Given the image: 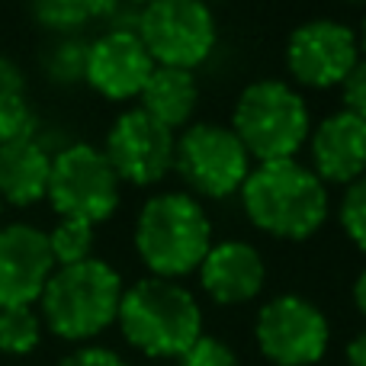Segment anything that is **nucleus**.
<instances>
[{
    "instance_id": "nucleus-32",
    "label": "nucleus",
    "mask_w": 366,
    "mask_h": 366,
    "mask_svg": "<svg viewBox=\"0 0 366 366\" xmlns=\"http://www.w3.org/2000/svg\"><path fill=\"white\" fill-rule=\"evenodd\" d=\"M0 212H4V202H0Z\"/></svg>"
},
{
    "instance_id": "nucleus-6",
    "label": "nucleus",
    "mask_w": 366,
    "mask_h": 366,
    "mask_svg": "<svg viewBox=\"0 0 366 366\" xmlns=\"http://www.w3.org/2000/svg\"><path fill=\"white\" fill-rule=\"evenodd\" d=\"M45 199L61 219L97 225L107 222L119 206V177L109 167L103 148L74 142L51 158Z\"/></svg>"
},
{
    "instance_id": "nucleus-29",
    "label": "nucleus",
    "mask_w": 366,
    "mask_h": 366,
    "mask_svg": "<svg viewBox=\"0 0 366 366\" xmlns=\"http://www.w3.org/2000/svg\"><path fill=\"white\" fill-rule=\"evenodd\" d=\"M357 42H360V55L366 58V16H363V26H360V36H357Z\"/></svg>"
},
{
    "instance_id": "nucleus-9",
    "label": "nucleus",
    "mask_w": 366,
    "mask_h": 366,
    "mask_svg": "<svg viewBox=\"0 0 366 366\" xmlns=\"http://www.w3.org/2000/svg\"><path fill=\"white\" fill-rule=\"evenodd\" d=\"M260 354L277 366H312L328 354L331 325L315 302L296 292L273 296L254 322Z\"/></svg>"
},
{
    "instance_id": "nucleus-4",
    "label": "nucleus",
    "mask_w": 366,
    "mask_h": 366,
    "mask_svg": "<svg viewBox=\"0 0 366 366\" xmlns=\"http://www.w3.org/2000/svg\"><path fill=\"white\" fill-rule=\"evenodd\" d=\"M212 247V225L193 193H158L135 219V251L152 277L180 280L199 270Z\"/></svg>"
},
{
    "instance_id": "nucleus-3",
    "label": "nucleus",
    "mask_w": 366,
    "mask_h": 366,
    "mask_svg": "<svg viewBox=\"0 0 366 366\" xmlns=\"http://www.w3.org/2000/svg\"><path fill=\"white\" fill-rule=\"evenodd\" d=\"M122 290V277L100 257L55 267L39 296V318L64 341H90L116 322Z\"/></svg>"
},
{
    "instance_id": "nucleus-20",
    "label": "nucleus",
    "mask_w": 366,
    "mask_h": 366,
    "mask_svg": "<svg viewBox=\"0 0 366 366\" xmlns=\"http://www.w3.org/2000/svg\"><path fill=\"white\" fill-rule=\"evenodd\" d=\"M42 341V318L32 305L0 309V350L10 357H26Z\"/></svg>"
},
{
    "instance_id": "nucleus-11",
    "label": "nucleus",
    "mask_w": 366,
    "mask_h": 366,
    "mask_svg": "<svg viewBox=\"0 0 366 366\" xmlns=\"http://www.w3.org/2000/svg\"><path fill=\"white\" fill-rule=\"evenodd\" d=\"M360 42L347 23L337 19H305L286 39V68L305 87H341V81L360 61Z\"/></svg>"
},
{
    "instance_id": "nucleus-27",
    "label": "nucleus",
    "mask_w": 366,
    "mask_h": 366,
    "mask_svg": "<svg viewBox=\"0 0 366 366\" xmlns=\"http://www.w3.org/2000/svg\"><path fill=\"white\" fill-rule=\"evenodd\" d=\"M347 366H366V331L350 341V347H347Z\"/></svg>"
},
{
    "instance_id": "nucleus-30",
    "label": "nucleus",
    "mask_w": 366,
    "mask_h": 366,
    "mask_svg": "<svg viewBox=\"0 0 366 366\" xmlns=\"http://www.w3.org/2000/svg\"><path fill=\"white\" fill-rule=\"evenodd\" d=\"M344 4H350V6H366V0H344Z\"/></svg>"
},
{
    "instance_id": "nucleus-24",
    "label": "nucleus",
    "mask_w": 366,
    "mask_h": 366,
    "mask_svg": "<svg viewBox=\"0 0 366 366\" xmlns=\"http://www.w3.org/2000/svg\"><path fill=\"white\" fill-rule=\"evenodd\" d=\"M177 366H238V354L219 337L199 335L193 347L177 360Z\"/></svg>"
},
{
    "instance_id": "nucleus-5",
    "label": "nucleus",
    "mask_w": 366,
    "mask_h": 366,
    "mask_svg": "<svg viewBox=\"0 0 366 366\" xmlns=\"http://www.w3.org/2000/svg\"><path fill=\"white\" fill-rule=\"evenodd\" d=\"M228 129L238 135L244 152L257 158V164L296 158V152L309 142L312 132L309 103L286 81L264 77V81L247 84L238 94Z\"/></svg>"
},
{
    "instance_id": "nucleus-16",
    "label": "nucleus",
    "mask_w": 366,
    "mask_h": 366,
    "mask_svg": "<svg viewBox=\"0 0 366 366\" xmlns=\"http://www.w3.org/2000/svg\"><path fill=\"white\" fill-rule=\"evenodd\" d=\"M51 174V154L32 135L0 145V202L32 206L45 199Z\"/></svg>"
},
{
    "instance_id": "nucleus-25",
    "label": "nucleus",
    "mask_w": 366,
    "mask_h": 366,
    "mask_svg": "<svg viewBox=\"0 0 366 366\" xmlns=\"http://www.w3.org/2000/svg\"><path fill=\"white\" fill-rule=\"evenodd\" d=\"M341 109L366 122V58H360L341 81Z\"/></svg>"
},
{
    "instance_id": "nucleus-14",
    "label": "nucleus",
    "mask_w": 366,
    "mask_h": 366,
    "mask_svg": "<svg viewBox=\"0 0 366 366\" xmlns=\"http://www.w3.org/2000/svg\"><path fill=\"white\" fill-rule=\"evenodd\" d=\"M309 154L322 183H357L366 177V122L344 109L325 116L309 132Z\"/></svg>"
},
{
    "instance_id": "nucleus-2",
    "label": "nucleus",
    "mask_w": 366,
    "mask_h": 366,
    "mask_svg": "<svg viewBox=\"0 0 366 366\" xmlns=\"http://www.w3.org/2000/svg\"><path fill=\"white\" fill-rule=\"evenodd\" d=\"M116 322L122 337L152 360H180L202 335V312L193 292L161 277H145L122 290Z\"/></svg>"
},
{
    "instance_id": "nucleus-17",
    "label": "nucleus",
    "mask_w": 366,
    "mask_h": 366,
    "mask_svg": "<svg viewBox=\"0 0 366 366\" xmlns=\"http://www.w3.org/2000/svg\"><path fill=\"white\" fill-rule=\"evenodd\" d=\"M139 100H142L139 109H145L152 119H158L161 126H167L174 132V129H187L189 116H193L196 103H199V84H196L193 71L154 64Z\"/></svg>"
},
{
    "instance_id": "nucleus-19",
    "label": "nucleus",
    "mask_w": 366,
    "mask_h": 366,
    "mask_svg": "<svg viewBox=\"0 0 366 366\" xmlns=\"http://www.w3.org/2000/svg\"><path fill=\"white\" fill-rule=\"evenodd\" d=\"M32 135V109L26 97V77L16 61L0 55V145Z\"/></svg>"
},
{
    "instance_id": "nucleus-7",
    "label": "nucleus",
    "mask_w": 366,
    "mask_h": 366,
    "mask_svg": "<svg viewBox=\"0 0 366 366\" xmlns=\"http://www.w3.org/2000/svg\"><path fill=\"white\" fill-rule=\"evenodd\" d=\"M139 39L154 64L193 71L212 55L219 26L206 0H152L142 6Z\"/></svg>"
},
{
    "instance_id": "nucleus-1",
    "label": "nucleus",
    "mask_w": 366,
    "mask_h": 366,
    "mask_svg": "<svg viewBox=\"0 0 366 366\" xmlns=\"http://www.w3.org/2000/svg\"><path fill=\"white\" fill-rule=\"evenodd\" d=\"M238 193L251 225L280 241L312 238L328 219V189L296 158L260 161Z\"/></svg>"
},
{
    "instance_id": "nucleus-13",
    "label": "nucleus",
    "mask_w": 366,
    "mask_h": 366,
    "mask_svg": "<svg viewBox=\"0 0 366 366\" xmlns=\"http://www.w3.org/2000/svg\"><path fill=\"white\" fill-rule=\"evenodd\" d=\"M152 71L154 61L135 32H103L87 45L84 81L113 103L139 97Z\"/></svg>"
},
{
    "instance_id": "nucleus-23",
    "label": "nucleus",
    "mask_w": 366,
    "mask_h": 366,
    "mask_svg": "<svg viewBox=\"0 0 366 366\" xmlns=\"http://www.w3.org/2000/svg\"><path fill=\"white\" fill-rule=\"evenodd\" d=\"M341 225L347 238L366 254V177L350 183L341 199Z\"/></svg>"
},
{
    "instance_id": "nucleus-28",
    "label": "nucleus",
    "mask_w": 366,
    "mask_h": 366,
    "mask_svg": "<svg viewBox=\"0 0 366 366\" xmlns=\"http://www.w3.org/2000/svg\"><path fill=\"white\" fill-rule=\"evenodd\" d=\"M354 305H357V312L366 318V270L357 277V283H354Z\"/></svg>"
},
{
    "instance_id": "nucleus-10",
    "label": "nucleus",
    "mask_w": 366,
    "mask_h": 366,
    "mask_svg": "<svg viewBox=\"0 0 366 366\" xmlns=\"http://www.w3.org/2000/svg\"><path fill=\"white\" fill-rule=\"evenodd\" d=\"M174 145L177 135L135 107L116 116L103 142V154L119 183L126 180L132 187H152L164 180L167 171H174Z\"/></svg>"
},
{
    "instance_id": "nucleus-15",
    "label": "nucleus",
    "mask_w": 366,
    "mask_h": 366,
    "mask_svg": "<svg viewBox=\"0 0 366 366\" xmlns=\"http://www.w3.org/2000/svg\"><path fill=\"white\" fill-rule=\"evenodd\" d=\"M267 280V264L260 251L247 241L228 238L206 251L199 264V283L206 296L219 305H241L260 296Z\"/></svg>"
},
{
    "instance_id": "nucleus-12",
    "label": "nucleus",
    "mask_w": 366,
    "mask_h": 366,
    "mask_svg": "<svg viewBox=\"0 0 366 366\" xmlns=\"http://www.w3.org/2000/svg\"><path fill=\"white\" fill-rule=\"evenodd\" d=\"M51 270L55 260L45 232L26 222L0 225V309L39 302Z\"/></svg>"
},
{
    "instance_id": "nucleus-31",
    "label": "nucleus",
    "mask_w": 366,
    "mask_h": 366,
    "mask_svg": "<svg viewBox=\"0 0 366 366\" xmlns=\"http://www.w3.org/2000/svg\"><path fill=\"white\" fill-rule=\"evenodd\" d=\"M132 4H142V6H145V4H152V0H132Z\"/></svg>"
},
{
    "instance_id": "nucleus-21",
    "label": "nucleus",
    "mask_w": 366,
    "mask_h": 366,
    "mask_svg": "<svg viewBox=\"0 0 366 366\" xmlns=\"http://www.w3.org/2000/svg\"><path fill=\"white\" fill-rule=\"evenodd\" d=\"M49 238V251L55 267H71V264H81V260L94 257V225L87 222H77V219H61L51 232H45Z\"/></svg>"
},
{
    "instance_id": "nucleus-8",
    "label": "nucleus",
    "mask_w": 366,
    "mask_h": 366,
    "mask_svg": "<svg viewBox=\"0 0 366 366\" xmlns=\"http://www.w3.org/2000/svg\"><path fill=\"white\" fill-rule=\"evenodd\" d=\"M174 171L196 196L225 199L238 193L244 177L251 174V154L228 126L196 122L177 135Z\"/></svg>"
},
{
    "instance_id": "nucleus-26",
    "label": "nucleus",
    "mask_w": 366,
    "mask_h": 366,
    "mask_svg": "<svg viewBox=\"0 0 366 366\" xmlns=\"http://www.w3.org/2000/svg\"><path fill=\"white\" fill-rule=\"evenodd\" d=\"M58 366H129V363L109 347H77Z\"/></svg>"
},
{
    "instance_id": "nucleus-18",
    "label": "nucleus",
    "mask_w": 366,
    "mask_h": 366,
    "mask_svg": "<svg viewBox=\"0 0 366 366\" xmlns=\"http://www.w3.org/2000/svg\"><path fill=\"white\" fill-rule=\"evenodd\" d=\"M116 0H29V10L42 29L74 36L87 23H103Z\"/></svg>"
},
{
    "instance_id": "nucleus-22",
    "label": "nucleus",
    "mask_w": 366,
    "mask_h": 366,
    "mask_svg": "<svg viewBox=\"0 0 366 366\" xmlns=\"http://www.w3.org/2000/svg\"><path fill=\"white\" fill-rule=\"evenodd\" d=\"M87 45L77 36H61L45 51V74L55 84H77L84 81V64H87Z\"/></svg>"
}]
</instances>
